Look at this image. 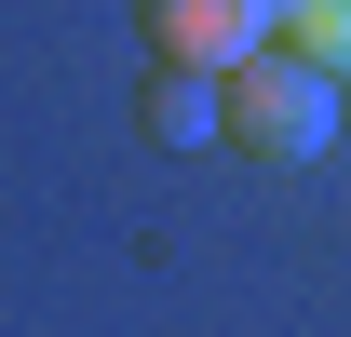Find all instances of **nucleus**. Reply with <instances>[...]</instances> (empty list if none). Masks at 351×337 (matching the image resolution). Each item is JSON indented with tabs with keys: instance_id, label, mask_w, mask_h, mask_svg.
Listing matches in <instances>:
<instances>
[{
	"instance_id": "f257e3e1",
	"label": "nucleus",
	"mask_w": 351,
	"mask_h": 337,
	"mask_svg": "<svg viewBox=\"0 0 351 337\" xmlns=\"http://www.w3.org/2000/svg\"><path fill=\"white\" fill-rule=\"evenodd\" d=\"M217 108H230V149L243 162H324L338 149V68H311L298 41L217 68Z\"/></svg>"
},
{
	"instance_id": "f03ea898",
	"label": "nucleus",
	"mask_w": 351,
	"mask_h": 337,
	"mask_svg": "<svg viewBox=\"0 0 351 337\" xmlns=\"http://www.w3.org/2000/svg\"><path fill=\"white\" fill-rule=\"evenodd\" d=\"M135 27L162 68H243L284 41V0H135Z\"/></svg>"
},
{
	"instance_id": "7ed1b4c3",
	"label": "nucleus",
	"mask_w": 351,
	"mask_h": 337,
	"mask_svg": "<svg viewBox=\"0 0 351 337\" xmlns=\"http://www.w3.org/2000/svg\"><path fill=\"white\" fill-rule=\"evenodd\" d=\"M135 122L162 135V149H203V135H230V108H217V68H162L149 54V108Z\"/></svg>"
},
{
	"instance_id": "20e7f679",
	"label": "nucleus",
	"mask_w": 351,
	"mask_h": 337,
	"mask_svg": "<svg viewBox=\"0 0 351 337\" xmlns=\"http://www.w3.org/2000/svg\"><path fill=\"white\" fill-rule=\"evenodd\" d=\"M284 41H298L311 68H338V82H351V0H284Z\"/></svg>"
}]
</instances>
